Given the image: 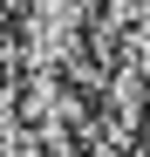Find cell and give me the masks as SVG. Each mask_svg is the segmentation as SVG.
I'll return each instance as SVG.
<instances>
[{
	"mask_svg": "<svg viewBox=\"0 0 150 157\" xmlns=\"http://www.w3.org/2000/svg\"><path fill=\"white\" fill-rule=\"evenodd\" d=\"M82 21H89V0H34L21 21V62L34 75H62L82 55Z\"/></svg>",
	"mask_w": 150,
	"mask_h": 157,
	"instance_id": "1",
	"label": "cell"
},
{
	"mask_svg": "<svg viewBox=\"0 0 150 157\" xmlns=\"http://www.w3.org/2000/svg\"><path fill=\"white\" fill-rule=\"evenodd\" d=\"M7 14H14V0H0V21H7Z\"/></svg>",
	"mask_w": 150,
	"mask_h": 157,
	"instance_id": "2",
	"label": "cell"
}]
</instances>
